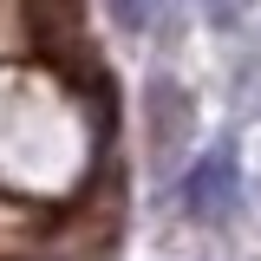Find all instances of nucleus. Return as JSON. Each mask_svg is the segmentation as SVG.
Segmentation results:
<instances>
[{"instance_id":"1","label":"nucleus","mask_w":261,"mask_h":261,"mask_svg":"<svg viewBox=\"0 0 261 261\" xmlns=\"http://www.w3.org/2000/svg\"><path fill=\"white\" fill-rule=\"evenodd\" d=\"M235 190H242V176H235V150H209V157L190 170L183 202H190V216H202V222H222L228 209H235Z\"/></svg>"},{"instance_id":"2","label":"nucleus","mask_w":261,"mask_h":261,"mask_svg":"<svg viewBox=\"0 0 261 261\" xmlns=\"http://www.w3.org/2000/svg\"><path fill=\"white\" fill-rule=\"evenodd\" d=\"M111 13H118V27H124V33H144V27L163 13V0H111Z\"/></svg>"},{"instance_id":"3","label":"nucleus","mask_w":261,"mask_h":261,"mask_svg":"<svg viewBox=\"0 0 261 261\" xmlns=\"http://www.w3.org/2000/svg\"><path fill=\"white\" fill-rule=\"evenodd\" d=\"M209 7H216V13H222V7H228V0H209Z\"/></svg>"}]
</instances>
